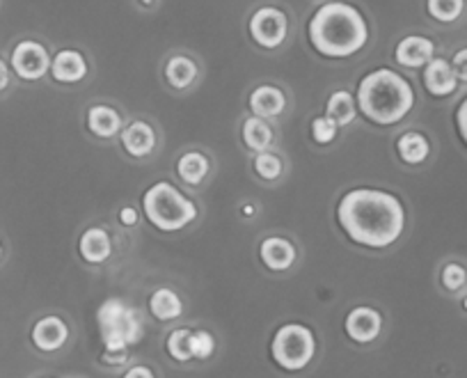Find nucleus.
Masks as SVG:
<instances>
[{
	"label": "nucleus",
	"instance_id": "f257e3e1",
	"mask_svg": "<svg viewBox=\"0 0 467 378\" xmlns=\"http://www.w3.org/2000/svg\"><path fill=\"white\" fill-rule=\"evenodd\" d=\"M337 223L356 246L385 250L406 232V206L383 188H350L337 205Z\"/></svg>",
	"mask_w": 467,
	"mask_h": 378
},
{
	"label": "nucleus",
	"instance_id": "f03ea898",
	"mask_svg": "<svg viewBox=\"0 0 467 378\" xmlns=\"http://www.w3.org/2000/svg\"><path fill=\"white\" fill-rule=\"evenodd\" d=\"M307 39L318 56L346 60L369 44V24L356 5L344 0H327L309 19Z\"/></svg>",
	"mask_w": 467,
	"mask_h": 378
},
{
	"label": "nucleus",
	"instance_id": "7ed1b4c3",
	"mask_svg": "<svg viewBox=\"0 0 467 378\" xmlns=\"http://www.w3.org/2000/svg\"><path fill=\"white\" fill-rule=\"evenodd\" d=\"M358 110L376 126H394L415 108V88L410 80L389 67L369 71L360 79L356 92Z\"/></svg>",
	"mask_w": 467,
	"mask_h": 378
},
{
	"label": "nucleus",
	"instance_id": "20e7f679",
	"mask_svg": "<svg viewBox=\"0 0 467 378\" xmlns=\"http://www.w3.org/2000/svg\"><path fill=\"white\" fill-rule=\"evenodd\" d=\"M142 214L151 227L163 234H174L195 223L200 209L177 186L170 182H156L142 195Z\"/></svg>",
	"mask_w": 467,
	"mask_h": 378
},
{
	"label": "nucleus",
	"instance_id": "39448f33",
	"mask_svg": "<svg viewBox=\"0 0 467 378\" xmlns=\"http://www.w3.org/2000/svg\"><path fill=\"white\" fill-rule=\"evenodd\" d=\"M97 326L103 349L108 351H129L145 337V323L138 310L117 296H110L99 305Z\"/></svg>",
	"mask_w": 467,
	"mask_h": 378
},
{
	"label": "nucleus",
	"instance_id": "423d86ee",
	"mask_svg": "<svg viewBox=\"0 0 467 378\" xmlns=\"http://www.w3.org/2000/svg\"><path fill=\"white\" fill-rule=\"evenodd\" d=\"M317 355V337L303 323H285L271 340V358L285 372L296 373L307 369Z\"/></svg>",
	"mask_w": 467,
	"mask_h": 378
},
{
	"label": "nucleus",
	"instance_id": "0eeeda50",
	"mask_svg": "<svg viewBox=\"0 0 467 378\" xmlns=\"http://www.w3.org/2000/svg\"><path fill=\"white\" fill-rule=\"evenodd\" d=\"M289 16L275 5H262L253 12L248 21V33L253 42L264 51H277L289 39Z\"/></svg>",
	"mask_w": 467,
	"mask_h": 378
},
{
	"label": "nucleus",
	"instance_id": "6e6552de",
	"mask_svg": "<svg viewBox=\"0 0 467 378\" xmlns=\"http://www.w3.org/2000/svg\"><path fill=\"white\" fill-rule=\"evenodd\" d=\"M53 56L39 39L26 37L15 44L10 53V69L24 83H37L51 74Z\"/></svg>",
	"mask_w": 467,
	"mask_h": 378
},
{
	"label": "nucleus",
	"instance_id": "1a4fd4ad",
	"mask_svg": "<svg viewBox=\"0 0 467 378\" xmlns=\"http://www.w3.org/2000/svg\"><path fill=\"white\" fill-rule=\"evenodd\" d=\"M67 341H69V323L57 314H47V317L37 319L30 328V344L39 353H57Z\"/></svg>",
	"mask_w": 467,
	"mask_h": 378
},
{
	"label": "nucleus",
	"instance_id": "9d476101",
	"mask_svg": "<svg viewBox=\"0 0 467 378\" xmlns=\"http://www.w3.org/2000/svg\"><path fill=\"white\" fill-rule=\"evenodd\" d=\"M383 331V314L374 308H353L344 319V332L356 344H374Z\"/></svg>",
	"mask_w": 467,
	"mask_h": 378
},
{
	"label": "nucleus",
	"instance_id": "9b49d317",
	"mask_svg": "<svg viewBox=\"0 0 467 378\" xmlns=\"http://www.w3.org/2000/svg\"><path fill=\"white\" fill-rule=\"evenodd\" d=\"M119 142H122V150L127 152V156L136 161H145L159 147V133H156V129L150 121L133 120L122 129Z\"/></svg>",
	"mask_w": 467,
	"mask_h": 378
},
{
	"label": "nucleus",
	"instance_id": "f8f14e48",
	"mask_svg": "<svg viewBox=\"0 0 467 378\" xmlns=\"http://www.w3.org/2000/svg\"><path fill=\"white\" fill-rule=\"evenodd\" d=\"M421 85H424V89L433 99H447L458 92L461 80H458L456 71H453L451 60L435 56L433 60L421 69Z\"/></svg>",
	"mask_w": 467,
	"mask_h": 378
},
{
	"label": "nucleus",
	"instance_id": "ddd939ff",
	"mask_svg": "<svg viewBox=\"0 0 467 378\" xmlns=\"http://www.w3.org/2000/svg\"><path fill=\"white\" fill-rule=\"evenodd\" d=\"M435 58V42L424 37V35H408V37L399 39L397 48H394V60L403 69H424L431 60Z\"/></svg>",
	"mask_w": 467,
	"mask_h": 378
},
{
	"label": "nucleus",
	"instance_id": "4468645a",
	"mask_svg": "<svg viewBox=\"0 0 467 378\" xmlns=\"http://www.w3.org/2000/svg\"><path fill=\"white\" fill-rule=\"evenodd\" d=\"M89 74L88 58L76 48H62L51 60V79L60 85L83 83Z\"/></svg>",
	"mask_w": 467,
	"mask_h": 378
},
{
	"label": "nucleus",
	"instance_id": "2eb2a0df",
	"mask_svg": "<svg viewBox=\"0 0 467 378\" xmlns=\"http://www.w3.org/2000/svg\"><path fill=\"white\" fill-rule=\"evenodd\" d=\"M259 259L273 273H286L294 268L298 259V250L285 236H266L259 243Z\"/></svg>",
	"mask_w": 467,
	"mask_h": 378
},
{
	"label": "nucleus",
	"instance_id": "dca6fc26",
	"mask_svg": "<svg viewBox=\"0 0 467 378\" xmlns=\"http://www.w3.org/2000/svg\"><path fill=\"white\" fill-rule=\"evenodd\" d=\"M85 126L99 141H112L122 133L124 120L117 108L108 106V103H94L85 112Z\"/></svg>",
	"mask_w": 467,
	"mask_h": 378
},
{
	"label": "nucleus",
	"instance_id": "f3484780",
	"mask_svg": "<svg viewBox=\"0 0 467 378\" xmlns=\"http://www.w3.org/2000/svg\"><path fill=\"white\" fill-rule=\"evenodd\" d=\"M78 255L89 267L106 264L112 255V238L103 227H88L78 238Z\"/></svg>",
	"mask_w": 467,
	"mask_h": 378
},
{
	"label": "nucleus",
	"instance_id": "a211bd4d",
	"mask_svg": "<svg viewBox=\"0 0 467 378\" xmlns=\"http://www.w3.org/2000/svg\"><path fill=\"white\" fill-rule=\"evenodd\" d=\"M286 103L289 101H286L285 89L271 83L254 88L248 99L250 112L257 117H264V120H275V117H280L286 110Z\"/></svg>",
	"mask_w": 467,
	"mask_h": 378
},
{
	"label": "nucleus",
	"instance_id": "6ab92c4d",
	"mask_svg": "<svg viewBox=\"0 0 467 378\" xmlns=\"http://www.w3.org/2000/svg\"><path fill=\"white\" fill-rule=\"evenodd\" d=\"M163 79L172 89L186 92V89H191L192 85L197 83V79H200V67H197V62L192 60L191 56H186V53H174V56H170L168 60H165Z\"/></svg>",
	"mask_w": 467,
	"mask_h": 378
},
{
	"label": "nucleus",
	"instance_id": "aec40b11",
	"mask_svg": "<svg viewBox=\"0 0 467 378\" xmlns=\"http://www.w3.org/2000/svg\"><path fill=\"white\" fill-rule=\"evenodd\" d=\"M174 170H177V177L182 179V184L197 188V186H202L206 179H209L211 159L204 154V152L188 150L179 156Z\"/></svg>",
	"mask_w": 467,
	"mask_h": 378
},
{
	"label": "nucleus",
	"instance_id": "412c9836",
	"mask_svg": "<svg viewBox=\"0 0 467 378\" xmlns=\"http://www.w3.org/2000/svg\"><path fill=\"white\" fill-rule=\"evenodd\" d=\"M397 156L406 165H424L431 159V141L421 131H406L397 138Z\"/></svg>",
	"mask_w": 467,
	"mask_h": 378
},
{
	"label": "nucleus",
	"instance_id": "4be33fe9",
	"mask_svg": "<svg viewBox=\"0 0 467 378\" xmlns=\"http://www.w3.org/2000/svg\"><path fill=\"white\" fill-rule=\"evenodd\" d=\"M241 141H244V145L248 147L253 154H257V152L271 150L273 142H275V131H273V126L268 124V120L250 115L248 120L241 124Z\"/></svg>",
	"mask_w": 467,
	"mask_h": 378
},
{
	"label": "nucleus",
	"instance_id": "5701e85b",
	"mask_svg": "<svg viewBox=\"0 0 467 378\" xmlns=\"http://www.w3.org/2000/svg\"><path fill=\"white\" fill-rule=\"evenodd\" d=\"M147 308H150L151 317L156 321H177L183 314V300L179 299V294L170 287H159V289L151 291L150 300H147Z\"/></svg>",
	"mask_w": 467,
	"mask_h": 378
},
{
	"label": "nucleus",
	"instance_id": "b1692460",
	"mask_svg": "<svg viewBox=\"0 0 467 378\" xmlns=\"http://www.w3.org/2000/svg\"><path fill=\"white\" fill-rule=\"evenodd\" d=\"M326 115L330 117L339 129H346V126L353 124L356 117L360 115L356 97H353L348 89H335L326 101Z\"/></svg>",
	"mask_w": 467,
	"mask_h": 378
},
{
	"label": "nucleus",
	"instance_id": "393cba45",
	"mask_svg": "<svg viewBox=\"0 0 467 378\" xmlns=\"http://www.w3.org/2000/svg\"><path fill=\"white\" fill-rule=\"evenodd\" d=\"M253 170L262 182L275 184L285 177V161H282V156H277L275 152L271 150L257 152L253 159Z\"/></svg>",
	"mask_w": 467,
	"mask_h": 378
},
{
	"label": "nucleus",
	"instance_id": "a878e982",
	"mask_svg": "<svg viewBox=\"0 0 467 378\" xmlns=\"http://www.w3.org/2000/svg\"><path fill=\"white\" fill-rule=\"evenodd\" d=\"M426 15L438 24H456L465 15V0H426Z\"/></svg>",
	"mask_w": 467,
	"mask_h": 378
},
{
	"label": "nucleus",
	"instance_id": "bb28decb",
	"mask_svg": "<svg viewBox=\"0 0 467 378\" xmlns=\"http://www.w3.org/2000/svg\"><path fill=\"white\" fill-rule=\"evenodd\" d=\"M191 337V328H177V331H172L168 335V340H165V351H168V355L174 362H191L192 360Z\"/></svg>",
	"mask_w": 467,
	"mask_h": 378
},
{
	"label": "nucleus",
	"instance_id": "cd10ccee",
	"mask_svg": "<svg viewBox=\"0 0 467 378\" xmlns=\"http://www.w3.org/2000/svg\"><path fill=\"white\" fill-rule=\"evenodd\" d=\"M309 136H312V141L317 142V145L327 147L337 141V136H339V126H337L327 115H318L314 117L312 124H309Z\"/></svg>",
	"mask_w": 467,
	"mask_h": 378
},
{
	"label": "nucleus",
	"instance_id": "c85d7f7f",
	"mask_svg": "<svg viewBox=\"0 0 467 378\" xmlns=\"http://www.w3.org/2000/svg\"><path fill=\"white\" fill-rule=\"evenodd\" d=\"M440 285L449 294H458L467 287V268L461 262H447L440 271Z\"/></svg>",
	"mask_w": 467,
	"mask_h": 378
},
{
	"label": "nucleus",
	"instance_id": "c756f323",
	"mask_svg": "<svg viewBox=\"0 0 467 378\" xmlns=\"http://www.w3.org/2000/svg\"><path fill=\"white\" fill-rule=\"evenodd\" d=\"M192 360H209L215 353V340L209 331H192L191 337Z\"/></svg>",
	"mask_w": 467,
	"mask_h": 378
},
{
	"label": "nucleus",
	"instance_id": "7c9ffc66",
	"mask_svg": "<svg viewBox=\"0 0 467 378\" xmlns=\"http://www.w3.org/2000/svg\"><path fill=\"white\" fill-rule=\"evenodd\" d=\"M453 124H456L458 138L467 147V94L458 101L456 110H453Z\"/></svg>",
	"mask_w": 467,
	"mask_h": 378
},
{
	"label": "nucleus",
	"instance_id": "2f4dec72",
	"mask_svg": "<svg viewBox=\"0 0 467 378\" xmlns=\"http://www.w3.org/2000/svg\"><path fill=\"white\" fill-rule=\"evenodd\" d=\"M451 67H453V71H456L458 80H461L462 85H467V47L458 48V51L453 53Z\"/></svg>",
	"mask_w": 467,
	"mask_h": 378
},
{
	"label": "nucleus",
	"instance_id": "473e14b6",
	"mask_svg": "<svg viewBox=\"0 0 467 378\" xmlns=\"http://www.w3.org/2000/svg\"><path fill=\"white\" fill-rule=\"evenodd\" d=\"M101 362L108 364V367H122V364L129 362V351H108V349H103Z\"/></svg>",
	"mask_w": 467,
	"mask_h": 378
},
{
	"label": "nucleus",
	"instance_id": "72a5a7b5",
	"mask_svg": "<svg viewBox=\"0 0 467 378\" xmlns=\"http://www.w3.org/2000/svg\"><path fill=\"white\" fill-rule=\"evenodd\" d=\"M117 218H119V225H122V227H136V225L140 223V211H138L136 206H122L119 214H117Z\"/></svg>",
	"mask_w": 467,
	"mask_h": 378
},
{
	"label": "nucleus",
	"instance_id": "f704fd0d",
	"mask_svg": "<svg viewBox=\"0 0 467 378\" xmlns=\"http://www.w3.org/2000/svg\"><path fill=\"white\" fill-rule=\"evenodd\" d=\"M122 378H156L154 369L147 367V364H133V367H129L127 372H124Z\"/></svg>",
	"mask_w": 467,
	"mask_h": 378
},
{
	"label": "nucleus",
	"instance_id": "c9c22d12",
	"mask_svg": "<svg viewBox=\"0 0 467 378\" xmlns=\"http://www.w3.org/2000/svg\"><path fill=\"white\" fill-rule=\"evenodd\" d=\"M12 83V69H10V62H5L0 58V94L7 92Z\"/></svg>",
	"mask_w": 467,
	"mask_h": 378
},
{
	"label": "nucleus",
	"instance_id": "e433bc0d",
	"mask_svg": "<svg viewBox=\"0 0 467 378\" xmlns=\"http://www.w3.org/2000/svg\"><path fill=\"white\" fill-rule=\"evenodd\" d=\"M239 214H241V218H244V220H253L254 215L259 214V209H257V205H254V202H244V205L239 206Z\"/></svg>",
	"mask_w": 467,
	"mask_h": 378
},
{
	"label": "nucleus",
	"instance_id": "4c0bfd02",
	"mask_svg": "<svg viewBox=\"0 0 467 378\" xmlns=\"http://www.w3.org/2000/svg\"><path fill=\"white\" fill-rule=\"evenodd\" d=\"M136 5L140 7V10H154V7L159 5V0H136Z\"/></svg>",
	"mask_w": 467,
	"mask_h": 378
},
{
	"label": "nucleus",
	"instance_id": "58836bf2",
	"mask_svg": "<svg viewBox=\"0 0 467 378\" xmlns=\"http://www.w3.org/2000/svg\"><path fill=\"white\" fill-rule=\"evenodd\" d=\"M5 257V247H3V241H0V259Z\"/></svg>",
	"mask_w": 467,
	"mask_h": 378
},
{
	"label": "nucleus",
	"instance_id": "ea45409f",
	"mask_svg": "<svg viewBox=\"0 0 467 378\" xmlns=\"http://www.w3.org/2000/svg\"><path fill=\"white\" fill-rule=\"evenodd\" d=\"M461 305H462V310H465V312H467V296L461 300Z\"/></svg>",
	"mask_w": 467,
	"mask_h": 378
},
{
	"label": "nucleus",
	"instance_id": "a19ab883",
	"mask_svg": "<svg viewBox=\"0 0 467 378\" xmlns=\"http://www.w3.org/2000/svg\"><path fill=\"white\" fill-rule=\"evenodd\" d=\"M44 378H53V376H44Z\"/></svg>",
	"mask_w": 467,
	"mask_h": 378
}]
</instances>
